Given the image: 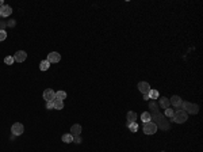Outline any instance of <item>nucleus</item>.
<instances>
[{"mask_svg":"<svg viewBox=\"0 0 203 152\" xmlns=\"http://www.w3.org/2000/svg\"><path fill=\"white\" fill-rule=\"evenodd\" d=\"M149 107L153 110H157V105H156V102H150L149 103Z\"/></svg>","mask_w":203,"mask_h":152,"instance_id":"25","label":"nucleus"},{"mask_svg":"<svg viewBox=\"0 0 203 152\" xmlns=\"http://www.w3.org/2000/svg\"><path fill=\"white\" fill-rule=\"evenodd\" d=\"M42 96L46 102H53V101L56 99V92H54V90H52V88H46L45 91H43Z\"/></svg>","mask_w":203,"mask_h":152,"instance_id":"5","label":"nucleus"},{"mask_svg":"<svg viewBox=\"0 0 203 152\" xmlns=\"http://www.w3.org/2000/svg\"><path fill=\"white\" fill-rule=\"evenodd\" d=\"M182 107L184 109L186 113H190V114H196L199 111V107L198 105H194V103H190V102H183L182 103Z\"/></svg>","mask_w":203,"mask_h":152,"instance_id":"3","label":"nucleus"},{"mask_svg":"<svg viewBox=\"0 0 203 152\" xmlns=\"http://www.w3.org/2000/svg\"><path fill=\"white\" fill-rule=\"evenodd\" d=\"M46 60L49 61L50 64L52 63H60V60H61V54L60 53H57V52H52V53H49L48 54V59H46Z\"/></svg>","mask_w":203,"mask_h":152,"instance_id":"7","label":"nucleus"},{"mask_svg":"<svg viewBox=\"0 0 203 152\" xmlns=\"http://www.w3.org/2000/svg\"><path fill=\"white\" fill-rule=\"evenodd\" d=\"M65 98H67V92H65V91H62V90H61V91H57L56 92V99L64 101Z\"/></svg>","mask_w":203,"mask_h":152,"instance_id":"18","label":"nucleus"},{"mask_svg":"<svg viewBox=\"0 0 203 152\" xmlns=\"http://www.w3.org/2000/svg\"><path fill=\"white\" fill-rule=\"evenodd\" d=\"M142 131L145 132V134H154L157 132V124L154 121H149V122H145Z\"/></svg>","mask_w":203,"mask_h":152,"instance_id":"2","label":"nucleus"},{"mask_svg":"<svg viewBox=\"0 0 203 152\" xmlns=\"http://www.w3.org/2000/svg\"><path fill=\"white\" fill-rule=\"evenodd\" d=\"M172 120L175 121L176 124H184V122L188 120V114H187L184 110H177V111H175Z\"/></svg>","mask_w":203,"mask_h":152,"instance_id":"1","label":"nucleus"},{"mask_svg":"<svg viewBox=\"0 0 203 152\" xmlns=\"http://www.w3.org/2000/svg\"><path fill=\"white\" fill-rule=\"evenodd\" d=\"M127 128H129V129L133 132V133H136V132L138 131V124H137V122H131V124L127 125Z\"/></svg>","mask_w":203,"mask_h":152,"instance_id":"20","label":"nucleus"},{"mask_svg":"<svg viewBox=\"0 0 203 152\" xmlns=\"http://www.w3.org/2000/svg\"><path fill=\"white\" fill-rule=\"evenodd\" d=\"M3 6H4V3H3V0H0V8L3 7Z\"/></svg>","mask_w":203,"mask_h":152,"instance_id":"28","label":"nucleus"},{"mask_svg":"<svg viewBox=\"0 0 203 152\" xmlns=\"http://www.w3.org/2000/svg\"><path fill=\"white\" fill-rule=\"evenodd\" d=\"M173 114H175V111H173V109H165V116L167 117H173Z\"/></svg>","mask_w":203,"mask_h":152,"instance_id":"22","label":"nucleus"},{"mask_svg":"<svg viewBox=\"0 0 203 152\" xmlns=\"http://www.w3.org/2000/svg\"><path fill=\"white\" fill-rule=\"evenodd\" d=\"M137 121V114L134 111H129L127 113V125L131 124V122H136Z\"/></svg>","mask_w":203,"mask_h":152,"instance_id":"12","label":"nucleus"},{"mask_svg":"<svg viewBox=\"0 0 203 152\" xmlns=\"http://www.w3.org/2000/svg\"><path fill=\"white\" fill-rule=\"evenodd\" d=\"M73 141L77 143V144H80V143H81V137H80V136H77V137H73Z\"/></svg>","mask_w":203,"mask_h":152,"instance_id":"26","label":"nucleus"},{"mask_svg":"<svg viewBox=\"0 0 203 152\" xmlns=\"http://www.w3.org/2000/svg\"><path fill=\"white\" fill-rule=\"evenodd\" d=\"M26 59H27V53H26L25 50H18L14 56V60L18 61V63H22V61H25Z\"/></svg>","mask_w":203,"mask_h":152,"instance_id":"8","label":"nucleus"},{"mask_svg":"<svg viewBox=\"0 0 203 152\" xmlns=\"http://www.w3.org/2000/svg\"><path fill=\"white\" fill-rule=\"evenodd\" d=\"M80 133H81V125H79V124L72 125V128H70V134L73 137H77V136H80Z\"/></svg>","mask_w":203,"mask_h":152,"instance_id":"11","label":"nucleus"},{"mask_svg":"<svg viewBox=\"0 0 203 152\" xmlns=\"http://www.w3.org/2000/svg\"><path fill=\"white\" fill-rule=\"evenodd\" d=\"M11 132H12L14 136H21V134L25 132V126H23L21 122H15V124L12 125V128H11Z\"/></svg>","mask_w":203,"mask_h":152,"instance_id":"4","label":"nucleus"},{"mask_svg":"<svg viewBox=\"0 0 203 152\" xmlns=\"http://www.w3.org/2000/svg\"><path fill=\"white\" fill-rule=\"evenodd\" d=\"M46 109H49V110L54 109V105H53V102H46Z\"/></svg>","mask_w":203,"mask_h":152,"instance_id":"24","label":"nucleus"},{"mask_svg":"<svg viewBox=\"0 0 203 152\" xmlns=\"http://www.w3.org/2000/svg\"><path fill=\"white\" fill-rule=\"evenodd\" d=\"M169 105H171V103H169V99L168 98H164V96H163V98H160V106L163 107L164 110L168 109Z\"/></svg>","mask_w":203,"mask_h":152,"instance_id":"13","label":"nucleus"},{"mask_svg":"<svg viewBox=\"0 0 203 152\" xmlns=\"http://www.w3.org/2000/svg\"><path fill=\"white\" fill-rule=\"evenodd\" d=\"M148 96H149V99H156V98H158V91L157 90H150V91L148 92Z\"/></svg>","mask_w":203,"mask_h":152,"instance_id":"19","label":"nucleus"},{"mask_svg":"<svg viewBox=\"0 0 203 152\" xmlns=\"http://www.w3.org/2000/svg\"><path fill=\"white\" fill-rule=\"evenodd\" d=\"M11 12H12V8H11V6H7V4H4L3 7L0 8V16H3V18L10 16Z\"/></svg>","mask_w":203,"mask_h":152,"instance_id":"9","label":"nucleus"},{"mask_svg":"<svg viewBox=\"0 0 203 152\" xmlns=\"http://www.w3.org/2000/svg\"><path fill=\"white\" fill-rule=\"evenodd\" d=\"M7 38V31L6 30H0V41H4Z\"/></svg>","mask_w":203,"mask_h":152,"instance_id":"23","label":"nucleus"},{"mask_svg":"<svg viewBox=\"0 0 203 152\" xmlns=\"http://www.w3.org/2000/svg\"><path fill=\"white\" fill-rule=\"evenodd\" d=\"M141 120H142V122H149V121H152V116L150 113H148V111H145V113H142V116H141Z\"/></svg>","mask_w":203,"mask_h":152,"instance_id":"16","label":"nucleus"},{"mask_svg":"<svg viewBox=\"0 0 203 152\" xmlns=\"http://www.w3.org/2000/svg\"><path fill=\"white\" fill-rule=\"evenodd\" d=\"M169 103H171L172 106H175V107H182L183 101H182V98H180L179 95H173L171 98V101H169Z\"/></svg>","mask_w":203,"mask_h":152,"instance_id":"10","label":"nucleus"},{"mask_svg":"<svg viewBox=\"0 0 203 152\" xmlns=\"http://www.w3.org/2000/svg\"><path fill=\"white\" fill-rule=\"evenodd\" d=\"M62 141L67 143V144H68V143H72V141H73V136H72L70 133H65L62 136Z\"/></svg>","mask_w":203,"mask_h":152,"instance_id":"17","label":"nucleus"},{"mask_svg":"<svg viewBox=\"0 0 203 152\" xmlns=\"http://www.w3.org/2000/svg\"><path fill=\"white\" fill-rule=\"evenodd\" d=\"M138 90H140L144 95H148V92L150 91L152 88H150V84H149L148 81H140V83H138Z\"/></svg>","mask_w":203,"mask_h":152,"instance_id":"6","label":"nucleus"},{"mask_svg":"<svg viewBox=\"0 0 203 152\" xmlns=\"http://www.w3.org/2000/svg\"><path fill=\"white\" fill-rule=\"evenodd\" d=\"M53 105H54V109L56 110H62L64 109V101L54 99V101H53Z\"/></svg>","mask_w":203,"mask_h":152,"instance_id":"14","label":"nucleus"},{"mask_svg":"<svg viewBox=\"0 0 203 152\" xmlns=\"http://www.w3.org/2000/svg\"><path fill=\"white\" fill-rule=\"evenodd\" d=\"M14 22H15V21H10V22H8V23H7V26H10V27H11V26H15V23H14Z\"/></svg>","mask_w":203,"mask_h":152,"instance_id":"27","label":"nucleus"},{"mask_svg":"<svg viewBox=\"0 0 203 152\" xmlns=\"http://www.w3.org/2000/svg\"><path fill=\"white\" fill-rule=\"evenodd\" d=\"M49 67H50V63L48 60H42L39 63V69H41V71H48Z\"/></svg>","mask_w":203,"mask_h":152,"instance_id":"15","label":"nucleus"},{"mask_svg":"<svg viewBox=\"0 0 203 152\" xmlns=\"http://www.w3.org/2000/svg\"><path fill=\"white\" fill-rule=\"evenodd\" d=\"M14 57H11V56H7L6 57V59H4V63L7 64V65H12V64H14Z\"/></svg>","mask_w":203,"mask_h":152,"instance_id":"21","label":"nucleus"}]
</instances>
